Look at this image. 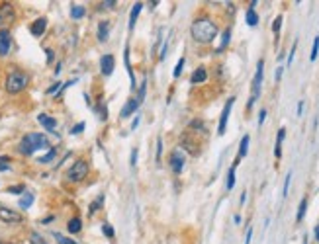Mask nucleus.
I'll use <instances>...</instances> for the list:
<instances>
[{
	"label": "nucleus",
	"instance_id": "nucleus-17",
	"mask_svg": "<svg viewBox=\"0 0 319 244\" xmlns=\"http://www.w3.org/2000/svg\"><path fill=\"white\" fill-rule=\"evenodd\" d=\"M284 137H286V129L282 127V129L278 131V139H276V143H280V145H274V156H276V158L282 156V141H284Z\"/></svg>",
	"mask_w": 319,
	"mask_h": 244
},
{
	"label": "nucleus",
	"instance_id": "nucleus-15",
	"mask_svg": "<svg viewBox=\"0 0 319 244\" xmlns=\"http://www.w3.org/2000/svg\"><path fill=\"white\" fill-rule=\"evenodd\" d=\"M37 122L41 123L47 131H55V125H57V122L53 120V118H49V116H45V114H39L37 116Z\"/></svg>",
	"mask_w": 319,
	"mask_h": 244
},
{
	"label": "nucleus",
	"instance_id": "nucleus-28",
	"mask_svg": "<svg viewBox=\"0 0 319 244\" xmlns=\"http://www.w3.org/2000/svg\"><path fill=\"white\" fill-rule=\"evenodd\" d=\"M225 185H227V189H233V185H235V168H233V166H231L229 172H227V183H225Z\"/></svg>",
	"mask_w": 319,
	"mask_h": 244
},
{
	"label": "nucleus",
	"instance_id": "nucleus-14",
	"mask_svg": "<svg viewBox=\"0 0 319 244\" xmlns=\"http://www.w3.org/2000/svg\"><path fill=\"white\" fill-rule=\"evenodd\" d=\"M137 108H139V102H137L135 98H133V100H129L128 104L122 108V118H124V120L129 118L131 114H135V110H137Z\"/></svg>",
	"mask_w": 319,
	"mask_h": 244
},
{
	"label": "nucleus",
	"instance_id": "nucleus-16",
	"mask_svg": "<svg viewBox=\"0 0 319 244\" xmlns=\"http://www.w3.org/2000/svg\"><path fill=\"white\" fill-rule=\"evenodd\" d=\"M249 141H251V137L249 135H245L243 139H241V145H239V154H237V162H241V158L243 156H247V153H249Z\"/></svg>",
	"mask_w": 319,
	"mask_h": 244
},
{
	"label": "nucleus",
	"instance_id": "nucleus-27",
	"mask_svg": "<svg viewBox=\"0 0 319 244\" xmlns=\"http://www.w3.org/2000/svg\"><path fill=\"white\" fill-rule=\"evenodd\" d=\"M247 24H249L251 28H255L256 24H258V16H256L255 10H251V8H249V12H247Z\"/></svg>",
	"mask_w": 319,
	"mask_h": 244
},
{
	"label": "nucleus",
	"instance_id": "nucleus-2",
	"mask_svg": "<svg viewBox=\"0 0 319 244\" xmlns=\"http://www.w3.org/2000/svg\"><path fill=\"white\" fill-rule=\"evenodd\" d=\"M49 147V139L41 133H28L22 141H20V147L18 151L22 154H33L39 149H47Z\"/></svg>",
	"mask_w": 319,
	"mask_h": 244
},
{
	"label": "nucleus",
	"instance_id": "nucleus-53",
	"mask_svg": "<svg viewBox=\"0 0 319 244\" xmlns=\"http://www.w3.org/2000/svg\"><path fill=\"white\" fill-rule=\"evenodd\" d=\"M316 239H318V241H319V225H318V227H316Z\"/></svg>",
	"mask_w": 319,
	"mask_h": 244
},
{
	"label": "nucleus",
	"instance_id": "nucleus-42",
	"mask_svg": "<svg viewBox=\"0 0 319 244\" xmlns=\"http://www.w3.org/2000/svg\"><path fill=\"white\" fill-rule=\"evenodd\" d=\"M59 88H61V82H55L51 88H47V94H55V92L59 90Z\"/></svg>",
	"mask_w": 319,
	"mask_h": 244
},
{
	"label": "nucleus",
	"instance_id": "nucleus-49",
	"mask_svg": "<svg viewBox=\"0 0 319 244\" xmlns=\"http://www.w3.org/2000/svg\"><path fill=\"white\" fill-rule=\"evenodd\" d=\"M302 112H304V102L298 104V116H302Z\"/></svg>",
	"mask_w": 319,
	"mask_h": 244
},
{
	"label": "nucleus",
	"instance_id": "nucleus-32",
	"mask_svg": "<svg viewBox=\"0 0 319 244\" xmlns=\"http://www.w3.org/2000/svg\"><path fill=\"white\" fill-rule=\"evenodd\" d=\"M53 237H55L57 244H77L75 241H73V239H67V237H63V235H59V233H55Z\"/></svg>",
	"mask_w": 319,
	"mask_h": 244
},
{
	"label": "nucleus",
	"instance_id": "nucleus-36",
	"mask_svg": "<svg viewBox=\"0 0 319 244\" xmlns=\"http://www.w3.org/2000/svg\"><path fill=\"white\" fill-rule=\"evenodd\" d=\"M280 28H282V16H278L274 22H272V31L278 35V31H280Z\"/></svg>",
	"mask_w": 319,
	"mask_h": 244
},
{
	"label": "nucleus",
	"instance_id": "nucleus-25",
	"mask_svg": "<svg viewBox=\"0 0 319 244\" xmlns=\"http://www.w3.org/2000/svg\"><path fill=\"white\" fill-rule=\"evenodd\" d=\"M55 154H57V151H55V149H51V151H49L47 154L39 156V158H37V162H39V164H49V162L55 158Z\"/></svg>",
	"mask_w": 319,
	"mask_h": 244
},
{
	"label": "nucleus",
	"instance_id": "nucleus-12",
	"mask_svg": "<svg viewBox=\"0 0 319 244\" xmlns=\"http://www.w3.org/2000/svg\"><path fill=\"white\" fill-rule=\"evenodd\" d=\"M206 78H208V70H206L204 66H198V68L192 72L190 82L192 84H202V82H206Z\"/></svg>",
	"mask_w": 319,
	"mask_h": 244
},
{
	"label": "nucleus",
	"instance_id": "nucleus-48",
	"mask_svg": "<svg viewBox=\"0 0 319 244\" xmlns=\"http://www.w3.org/2000/svg\"><path fill=\"white\" fill-rule=\"evenodd\" d=\"M102 4H104L106 8H114V4H116V2H114V0H106V2H102Z\"/></svg>",
	"mask_w": 319,
	"mask_h": 244
},
{
	"label": "nucleus",
	"instance_id": "nucleus-40",
	"mask_svg": "<svg viewBox=\"0 0 319 244\" xmlns=\"http://www.w3.org/2000/svg\"><path fill=\"white\" fill-rule=\"evenodd\" d=\"M82 129H84V123H77V125H75L73 129H71V133H73V135H79V133H80Z\"/></svg>",
	"mask_w": 319,
	"mask_h": 244
},
{
	"label": "nucleus",
	"instance_id": "nucleus-13",
	"mask_svg": "<svg viewBox=\"0 0 319 244\" xmlns=\"http://www.w3.org/2000/svg\"><path fill=\"white\" fill-rule=\"evenodd\" d=\"M45 28H47V20L45 18H39V20H35L32 24V35H35V37H41L43 35V31H45Z\"/></svg>",
	"mask_w": 319,
	"mask_h": 244
},
{
	"label": "nucleus",
	"instance_id": "nucleus-6",
	"mask_svg": "<svg viewBox=\"0 0 319 244\" xmlns=\"http://www.w3.org/2000/svg\"><path fill=\"white\" fill-rule=\"evenodd\" d=\"M16 20V10L10 2L0 4V30H8V26Z\"/></svg>",
	"mask_w": 319,
	"mask_h": 244
},
{
	"label": "nucleus",
	"instance_id": "nucleus-18",
	"mask_svg": "<svg viewBox=\"0 0 319 244\" xmlns=\"http://www.w3.org/2000/svg\"><path fill=\"white\" fill-rule=\"evenodd\" d=\"M141 8H143V2H135V6L131 8V14H129V30L135 26V20H137V16H139Z\"/></svg>",
	"mask_w": 319,
	"mask_h": 244
},
{
	"label": "nucleus",
	"instance_id": "nucleus-3",
	"mask_svg": "<svg viewBox=\"0 0 319 244\" xmlns=\"http://www.w3.org/2000/svg\"><path fill=\"white\" fill-rule=\"evenodd\" d=\"M28 82H30V78H28L26 72H22V70H12V72L6 76V92H8V94H18V92H22L28 86Z\"/></svg>",
	"mask_w": 319,
	"mask_h": 244
},
{
	"label": "nucleus",
	"instance_id": "nucleus-46",
	"mask_svg": "<svg viewBox=\"0 0 319 244\" xmlns=\"http://www.w3.org/2000/svg\"><path fill=\"white\" fill-rule=\"evenodd\" d=\"M251 239H253V227L247 231V239H245V244H251Z\"/></svg>",
	"mask_w": 319,
	"mask_h": 244
},
{
	"label": "nucleus",
	"instance_id": "nucleus-34",
	"mask_svg": "<svg viewBox=\"0 0 319 244\" xmlns=\"http://www.w3.org/2000/svg\"><path fill=\"white\" fill-rule=\"evenodd\" d=\"M8 160H10L8 156H0V172L10 170V162H8Z\"/></svg>",
	"mask_w": 319,
	"mask_h": 244
},
{
	"label": "nucleus",
	"instance_id": "nucleus-39",
	"mask_svg": "<svg viewBox=\"0 0 319 244\" xmlns=\"http://www.w3.org/2000/svg\"><path fill=\"white\" fill-rule=\"evenodd\" d=\"M30 241H32V244H47L41 237H39V235H37V233H32V239H30Z\"/></svg>",
	"mask_w": 319,
	"mask_h": 244
},
{
	"label": "nucleus",
	"instance_id": "nucleus-45",
	"mask_svg": "<svg viewBox=\"0 0 319 244\" xmlns=\"http://www.w3.org/2000/svg\"><path fill=\"white\" fill-rule=\"evenodd\" d=\"M137 162V149H131V166H135Z\"/></svg>",
	"mask_w": 319,
	"mask_h": 244
},
{
	"label": "nucleus",
	"instance_id": "nucleus-31",
	"mask_svg": "<svg viewBox=\"0 0 319 244\" xmlns=\"http://www.w3.org/2000/svg\"><path fill=\"white\" fill-rule=\"evenodd\" d=\"M318 55H319V37H316V39H314V47H312V55H310V59H312V61H316V59H318Z\"/></svg>",
	"mask_w": 319,
	"mask_h": 244
},
{
	"label": "nucleus",
	"instance_id": "nucleus-1",
	"mask_svg": "<svg viewBox=\"0 0 319 244\" xmlns=\"http://www.w3.org/2000/svg\"><path fill=\"white\" fill-rule=\"evenodd\" d=\"M190 35L196 43L208 45V43H212V41L218 37V26H216V22H214L212 18H208V16L196 18L190 26Z\"/></svg>",
	"mask_w": 319,
	"mask_h": 244
},
{
	"label": "nucleus",
	"instance_id": "nucleus-41",
	"mask_svg": "<svg viewBox=\"0 0 319 244\" xmlns=\"http://www.w3.org/2000/svg\"><path fill=\"white\" fill-rule=\"evenodd\" d=\"M102 231H104V235H106V237H110V239L114 237V229H112L110 225H104V229H102Z\"/></svg>",
	"mask_w": 319,
	"mask_h": 244
},
{
	"label": "nucleus",
	"instance_id": "nucleus-4",
	"mask_svg": "<svg viewBox=\"0 0 319 244\" xmlns=\"http://www.w3.org/2000/svg\"><path fill=\"white\" fill-rule=\"evenodd\" d=\"M86 176H88V162L86 160H77L67 172L69 182H82Z\"/></svg>",
	"mask_w": 319,
	"mask_h": 244
},
{
	"label": "nucleus",
	"instance_id": "nucleus-7",
	"mask_svg": "<svg viewBox=\"0 0 319 244\" xmlns=\"http://www.w3.org/2000/svg\"><path fill=\"white\" fill-rule=\"evenodd\" d=\"M0 221L8 223V225H18V223H22V215L18 211H14V209H10V207H2L0 205Z\"/></svg>",
	"mask_w": 319,
	"mask_h": 244
},
{
	"label": "nucleus",
	"instance_id": "nucleus-51",
	"mask_svg": "<svg viewBox=\"0 0 319 244\" xmlns=\"http://www.w3.org/2000/svg\"><path fill=\"white\" fill-rule=\"evenodd\" d=\"M137 125H139V118H135V120H133V123H131V129H135Z\"/></svg>",
	"mask_w": 319,
	"mask_h": 244
},
{
	"label": "nucleus",
	"instance_id": "nucleus-44",
	"mask_svg": "<svg viewBox=\"0 0 319 244\" xmlns=\"http://www.w3.org/2000/svg\"><path fill=\"white\" fill-rule=\"evenodd\" d=\"M266 120V110H260V114H258V125H262Z\"/></svg>",
	"mask_w": 319,
	"mask_h": 244
},
{
	"label": "nucleus",
	"instance_id": "nucleus-20",
	"mask_svg": "<svg viewBox=\"0 0 319 244\" xmlns=\"http://www.w3.org/2000/svg\"><path fill=\"white\" fill-rule=\"evenodd\" d=\"M108 31H110V24L108 22H100V26H98V39L106 41L108 39Z\"/></svg>",
	"mask_w": 319,
	"mask_h": 244
},
{
	"label": "nucleus",
	"instance_id": "nucleus-26",
	"mask_svg": "<svg viewBox=\"0 0 319 244\" xmlns=\"http://www.w3.org/2000/svg\"><path fill=\"white\" fill-rule=\"evenodd\" d=\"M84 14H86V10H84L82 6H73V8H71V16H73L75 20H80Z\"/></svg>",
	"mask_w": 319,
	"mask_h": 244
},
{
	"label": "nucleus",
	"instance_id": "nucleus-35",
	"mask_svg": "<svg viewBox=\"0 0 319 244\" xmlns=\"http://www.w3.org/2000/svg\"><path fill=\"white\" fill-rule=\"evenodd\" d=\"M6 191H8V193H24L26 187H24V185H10Z\"/></svg>",
	"mask_w": 319,
	"mask_h": 244
},
{
	"label": "nucleus",
	"instance_id": "nucleus-5",
	"mask_svg": "<svg viewBox=\"0 0 319 244\" xmlns=\"http://www.w3.org/2000/svg\"><path fill=\"white\" fill-rule=\"evenodd\" d=\"M262 72H264V62L258 61V64H256V74H255V78H253V94H251L249 104H247V108H249V110L255 106L256 98H258V94H260V86H262Z\"/></svg>",
	"mask_w": 319,
	"mask_h": 244
},
{
	"label": "nucleus",
	"instance_id": "nucleus-9",
	"mask_svg": "<svg viewBox=\"0 0 319 244\" xmlns=\"http://www.w3.org/2000/svg\"><path fill=\"white\" fill-rule=\"evenodd\" d=\"M168 162H170L172 172H174V174H180V172H182V168H184V154H182V151H180V149L172 151Z\"/></svg>",
	"mask_w": 319,
	"mask_h": 244
},
{
	"label": "nucleus",
	"instance_id": "nucleus-11",
	"mask_svg": "<svg viewBox=\"0 0 319 244\" xmlns=\"http://www.w3.org/2000/svg\"><path fill=\"white\" fill-rule=\"evenodd\" d=\"M100 64H102V74L108 76V74H112V70H114V66H116V59H114L112 55H104Z\"/></svg>",
	"mask_w": 319,
	"mask_h": 244
},
{
	"label": "nucleus",
	"instance_id": "nucleus-33",
	"mask_svg": "<svg viewBox=\"0 0 319 244\" xmlns=\"http://www.w3.org/2000/svg\"><path fill=\"white\" fill-rule=\"evenodd\" d=\"M145 90H147V82L143 80V82H141V86H139V94H137V102H139V104L145 100Z\"/></svg>",
	"mask_w": 319,
	"mask_h": 244
},
{
	"label": "nucleus",
	"instance_id": "nucleus-23",
	"mask_svg": "<svg viewBox=\"0 0 319 244\" xmlns=\"http://www.w3.org/2000/svg\"><path fill=\"white\" fill-rule=\"evenodd\" d=\"M102 205H104V193H102V195H98L94 201L90 203V209H88V215H94L96 211H98V209L102 207Z\"/></svg>",
	"mask_w": 319,
	"mask_h": 244
},
{
	"label": "nucleus",
	"instance_id": "nucleus-37",
	"mask_svg": "<svg viewBox=\"0 0 319 244\" xmlns=\"http://www.w3.org/2000/svg\"><path fill=\"white\" fill-rule=\"evenodd\" d=\"M290 182H292V172H288V174H286V180H284V189H282V195H284V197L288 195V187H290Z\"/></svg>",
	"mask_w": 319,
	"mask_h": 244
},
{
	"label": "nucleus",
	"instance_id": "nucleus-24",
	"mask_svg": "<svg viewBox=\"0 0 319 244\" xmlns=\"http://www.w3.org/2000/svg\"><path fill=\"white\" fill-rule=\"evenodd\" d=\"M229 41H231V30L227 28V30L224 31V35H222V43H220V47H218V53H222L225 47L229 45Z\"/></svg>",
	"mask_w": 319,
	"mask_h": 244
},
{
	"label": "nucleus",
	"instance_id": "nucleus-47",
	"mask_svg": "<svg viewBox=\"0 0 319 244\" xmlns=\"http://www.w3.org/2000/svg\"><path fill=\"white\" fill-rule=\"evenodd\" d=\"M45 53H47V62L53 61V51H51V49H45Z\"/></svg>",
	"mask_w": 319,
	"mask_h": 244
},
{
	"label": "nucleus",
	"instance_id": "nucleus-50",
	"mask_svg": "<svg viewBox=\"0 0 319 244\" xmlns=\"http://www.w3.org/2000/svg\"><path fill=\"white\" fill-rule=\"evenodd\" d=\"M280 76H282V66H280V68H278V70H276V82H278V80H280Z\"/></svg>",
	"mask_w": 319,
	"mask_h": 244
},
{
	"label": "nucleus",
	"instance_id": "nucleus-52",
	"mask_svg": "<svg viewBox=\"0 0 319 244\" xmlns=\"http://www.w3.org/2000/svg\"><path fill=\"white\" fill-rule=\"evenodd\" d=\"M245 199H247V193H245V191H243V193H241V205H243V203H245Z\"/></svg>",
	"mask_w": 319,
	"mask_h": 244
},
{
	"label": "nucleus",
	"instance_id": "nucleus-30",
	"mask_svg": "<svg viewBox=\"0 0 319 244\" xmlns=\"http://www.w3.org/2000/svg\"><path fill=\"white\" fill-rule=\"evenodd\" d=\"M184 57H180V59H178V62H176V66H174V72H172V74H174V78H178V76H180V72H182V68H184Z\"/></svg>",
	"mask_w": 319,
	"mask_h": 244
},
{
	"label": "nucleus",
	"instance_id": "nucleus-10",
	"mask_svg": "<svg viewBox=\"0 0 319 244\" xmlns=\"http://www.w3.org/2000/svg\"><path fill=\"white\" fill-rule=\"evenodd\" d=\"M12 47V35L8 30H0V57H6Z\"/></svg>",
	"mask_w": 319,
	"mask_h": 244
},
{
	"label": "nucleus",
	"instance_id": "nucleus-22",
	"mask_svg": "<svg viewBox=\"0 0 319 244\" xmlns=\"http://www.w3.org/2000/svg\"><path fill=\"white\" fill-rule=\"evenodd\" d=\"M32 203H33V193L26 191V193L20 197V207H22V209H28Z\"/></svg>",
	"mask_w": 319,
	"mask_h": 244
},
{
	"label": "nucleus",
	"instance_id": "nucleus-19",
	"mask_svg": "<svg viewBox=\"0 0 319 244\" xmlns=\"http://www.w3.org/2000/svg\"><path fill=\"white\" fill-rule=\"evenodd\" d=\"M80 229H82V223H80V219H79V217H75V219H71V221H69V233H71V235L80 233Z\"/></svg>",
	"mask_w": 319,
	"mask_h": 244
},
{
	"label": "nucleus",
	"instance_id": "nucleus-38",
	"mask_svg": "<svg viewBox=\"0 0 319 244\" xmlns=\"http://www.w3.org/2000/svg\"><path fill=\"white\" fill-rule=\"evenodd\" d=\"M296 49H298V41L292 45V51H290V55H288V66H292V61H294V55H296Z\"/></svg>",
	"mask_w": 319,
	"mask_h": 244
},
{
	"label": "nucleus",
	"instance_id": "nucleus-29",
	"mask_svg": "<svg viewBox=\"0 0 319 244\" xmlns=\"http://www.w3.org/2000/svg\"><path fill=\"white\" fill-rule=\"evenodd\" d=\"M124 61H126V68H128V72H129V76H131V86L135 88V78H133V70H131V64H129V49H126V53H124Z\"/></svg>",
	"mask_w": 319,
	"mask_h": 244
},
{
	"label": "nucleus",
	"instance_id": "nucleus-43",
	"mask_svg": "<svg viewBox=\"0 0 319 244\" xmlns=\"http://www.w3.org/2000/svg\"><path fill=\"white\" fill-rule=\"evenodd\" d=\"M160 153H162V141H160V137L157 139V160H160Z\"/></svg>",
	"mask_w": 319,
	"mask_h": 244
},
{
	"label": "nucleus",
	"instance_id": "nucleus-21",
	"mask_svg": "<svg viewBox=\"0 0 319 244\" xmlns=\"http://www.w3.org/2000/svg\"><path fill=\"white\" fill-rule=\"evenodd\" d=\"M306 209H308V197H304V199L300 201L298 215H296V221H298V223H300V221H304V217H306Z\"/></svg>",
	"mask_w": 319,
	"mask_h": 244
},
{
	"label": "nucleus",
	"instance_id": "nucleus-8",
	"mask_svg": "<svg viewBox=\"0 0 319 244\" xmlns=\"http://www.w3.org/2000/svg\"><path fill=\"white\" fill-rule=\"evenodd\" d=\"M235 104V98H229L225 102L224 106V112H222V118H220V125H218V135H224L225 133V127H227V120H229V114H231V108Z\"/></svg>",
	"mask_w": 319,
	"mask_h": 244
}]
</instances>
